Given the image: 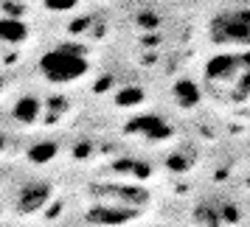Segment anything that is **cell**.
<instances>
[{"mask_svg":"<svg viewBox=\"0 0 250 227\" xmlns=\"http://www.w3.org/2000/svg\"><path fill=\"white\" fill-rule=\"evenodd\" d=\"M40 73L51 84H70V81L82 79L87 73V59L82 57V51L73 45L54 48V51L42 54V59H40Z\"/></svg>","mask_w":250,"mask_h":227,"instance_id":"cell-1","label":"cell"},{"mask_svg":"<svg viewBox=\"0 0 250 227\" xmlns=\"http://www.w3.org/2000/svg\"><path fill=\"white\" fill-rule=\"evenodd\" d=\"M214 39L219 45H245L248 42V14H222L214 20Z\"/></svg>","mask_w":250,"mask_h":227,"instance_id":"cell-2","label":"cell"},{"mask_svg":"<svg viewBox=\"0 0 250 227\" xmlns=\"http://www.w3.org/2000/svg\"><path fill=\"white\" fill-rule=\"evenodd\" d=\"M126 129L132 135H146V137H155V140H160V137H166L171 132L166 126V121H160L158 115H138L135 121H129Z\"/></svg>","mask_w":250,"mask_h":227,"instance_id":"cell-3","label":"cell"},{"mask_svg":"<svg viewBox=\"0 0 250 227\" xmlns=\"http://www.w3.org/2000/svg\"><path fill=\"white\" fill-rule=\"evenodd\" d=\"M40 110H42V104H40V98H34V95H23L20 101L14 104V121L17 124H34L37 118H40Z\"/></svg>","mask_w":250,"mask_h":227,"instance_id":"cell-4","label":"cell"},{"mask_svg":"<svg viewBox=\"0 0 250 227\" xmlns=\"http://www.w3.org/2000/svg\"><path fill=\"white\" fill-rule=\"evenodd\" d=\"M25 37H28V28H25L23 20H14V17H6V20H0V39L3 42H23Z\"/></svg>","mask_w":250,"mask_h":227,"instance_id":"cell-5","label":"cell"},{"mask_svg":"<svg viewBox=\"0 0 250 227\" xmlns=\"http://www.w3.org/2000/svg\"><path fill=\"white\" fill-rule=\"evenodd\" d=\"M129 216H135V213L126 210V208H99V210H93L87 219H90V222H99V225H121Z\"/></svg>","mask_w":250,"mask_h":227,"instance_id":"cell-6","label":"cell"},{"mask_svg":"<svg viewBox=\"0 0 250 227\" xmlns=\"http://www.w3.org/2000/svg\"><path fill=\"white\" fill-rule=\"evenodd\" d=\"M174 101L180 104V107H194V104L200 101V90H197V84L194 81H177L174 84Z\"/></svg>","mask_w":250,"mask_h":227,"instance_id":"cell-7","label":"cell"},{"mask_svg":"<svg viewBox=\"0 0 250 227\" xmlns=\"http://www.w3.org/2000/svg\"><path fill=\"white\" fill-rule=\"evenodd\" d=\"M45 196H48V185H31V188L23 193L25 202H20V208H23V210H34V208H40V205L45 202Z\"/></svg>","mask_w":250,"mask_h":227,"instance_id":"cell-8","label":"cell"},{"mask_svg":"<svg viewBox=\"0 0 250 227\" xmlns=\"http://www.w3.org/2000/svg\"><path fill=\"white\" fill-rule=\"evenodd\" d=\"M57 151H59L57 143H37V146L31 149V160H34V163H48Z\"/></svg>","mask_w":250,"mask_h":227,"instance_id":"cell-9","label":"cell"},{"mask_svg":"<svg viewBox=\"0 0 250 227\" xmlns=\"http://www.w3.org/2000/svg\"><path fill=\"white\" fill-rule=\"evenodd\" d=\"M141 101H144V93L135 90V87H126V90L118 93V104H121V107H135V104H141Z\"/></svg>","mask_w":250,"mask_h":227,"instance_id":"cell-10","label":"cell"},{"mask_svg":"<svg viewBox=\"0 0 250 227\" xmlns=\"http://www.w3.org/2000/svg\"><path fill=\"white\" fill-rule=\"evenodd\" d=\"M76 3H79V0H45L48 9H59V12H62V9H73Z\"/></svg>","mask_w":250,"mask_h":227,"instance_id":"cell-11","label":"cell"},{"mask_svg":"<svg viewBox=\"0 0 250 227\" xmlns=\"http://www.w3.org/2000/svg\"><path fill=\"white\" fill-rule=\"evenodd\" d=\"M3 146H6V140H3V135H0V151H3Z\"/></svg>","mask_w":250,"mask_h":227,"instance_id":"cell-12","label":"cell"}]
</instances>
